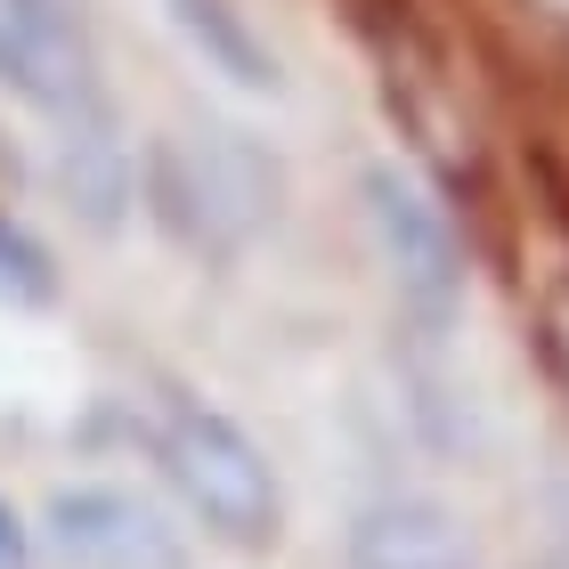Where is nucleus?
<instances>
[{"label":"nucleus","instance_id":"f257e3e1","mask_svg":"<svg viewBox=\"0 0 569 569\" xmlns=\"http://www.w3.org/2000/svg\"><path fill=\"white\" fill-rule=\"evenodd\" d=\"M147 220L163 228L196 261H237L244 244H261L284 212V163L237 131V122H188V131L147 139Z\"/></svg>","mask_w":569,"mask_h":569},{"label":"nucleus","instance_id":"f03ea898","mask_svg":"<svg viewBox=\"0 0 569 569\" xmlns=\"http://www.w3.org/2000/svg\"><path fill=\"white\" fill-rule=\"evenodd\" d=\"M147 456L163 463V480L203 521V537H220L237 553H269L284 537V488L269 472L261 439L237 416H220L203 399H163V416L147 423Z\"/></svg>","mask_w":569,"mask_h":569},{"label":"nucleus","instance_id":"7ed1b4c3","mask_svg":"<svg viewBox=\"0 0 569 569\" xmlns=\"http://www.w3.org/2000/svg\"><path fill=\"white\" fill-rule=\"evenodd\" d=\"M358 203H367V237H375V261L391 277L399 309L416 318V333L439 342L463 309V277H472V252H463L448 203L407 163H367L358 171Z\"/></svg>","mask_w":569,"mask_h":569},{"label":"nucleus","instance_id":"20e7f679","mask_svg":"<svg viewBox=\"0 0 569 569\" xmlns=\"http://www.w3.org/2000/svg\"><path fill=\"white\" fill-rule=\"evenodd\" d=\"M0 90H17L24 107H41L49 122H73L90 107H107L98 90V49L82 33V17L66 0H0Z\"/></svg>","mask_w":569,"mask_h":569},{"label":"nucleus","instance_id":"39448f33","mask_svg":"<svg viewBox=\"0 0 569 569\" xmlns=\"http://www.w3.org/2000/svg\"><path fill=\"white\" fill-rule=\"evenodd\" d=\"M41 521H49V546H58L66 569H188L179 529L147 497H131V488L73 480L49 497Z\"/></svg>","mask_w":569,"mask_h":569},{"label":"nucleus","instance_id":"423d86ee","mask_svg":"<svg viewBox=\"0 0 569 569\" xmlns=\"http://www.w3.org/2000/svg\"><path fill=\"white\" fill-rule=\"evenodd\" d=\"M139 188H147V154H131L114 107H90V114L58 122V196H66V212H82L90 228H122Z\"/></svg>","mask_w":569,"mask_h":569},{"label":"nucleus","instance_id":"0eeeda50","mask_svg":"<svg viewBox=\"0 0 569 569\" xmlns=\"http://www.w3.org/2000/svg\"><path fill=\"white\" fill-rule=\"evenodd\" d=\"M350 569H472V537L439 497H375L350 512Z\"/></svg>","mask_w":569,"mask_h":569},{"label":"nucleus","instance_id":"6e6552de","mask_svg":"<svg viewBox=\"0 0 569 569\" xmlns=\"http://www.w3.org/2000/svg\"><path fill=\"white\" fill-rule=\"evenodd\" d=\"M171 24L188 33V49L212 73H228L237 90H277V58H269V41L244 24L237 0H171Z\"/></svg>","mask_w":569,"mask_h":569},{"label":"nucleus","instance_id":"1a4fd4ad","mask_svg":"<svg viewBox=\"0 0 569 569\" xmlns=\"http://www.w3.org/2000/svg\"><path fill=\"white\" fill-rule=\"evenodd\" d=\"M0 301H17V309L58 301V261H49V244L9 212H0Z\"/></svg>","mask_w":569,"mask_h":569},{"label":"nucleus","instance_id":"9d476101","mask_svg":"<svg viewBox=\"0 0 569 569\" xmlns=\"http://www.w3.org/2000/svg\"><path fill=\"white\" fill-rule=\"evenodd\" d=\"M0 569H33V537H24V521H17L9 497H0Z\"/></svg>","mask_w":569,"mask_h":569}]
</instances>
